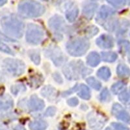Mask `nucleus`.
I'll use <instances>...</instances> for the list:
<instances>
[{
  "mask_svg": "<svg viewBox=\"0 0 130 130\" xmlns=\"http://www.w3.org/2000/svg\"><path fill=\"white\" fill-rule=\"evenodd\" d=\"M44 37V32L42 29L36 24H30L27 27L26 32L27 41L32 44H38Z\"/></svg>",
  "mask_w": 130,
  "mask_h": 130,
  "instance_id": "5",
  "label": "nucleus"
},
{
  "mask_svg": "<svg viewBox=\"0 0 130 130\" xmlns=\"http://www.w3.org/2000/svg\"><path fill=\"white\" fill-rule=\"evenodd\" d=\"M96 44L101 48H111L113 46L112 37L107 35H102L96 41Z\"/></svg>",
  "mask_w": 130,
  "mask_h": 130,
  "instance_id": "12",
  "label": "nucleus"
},
{
  "mask_svg": "<svg viewBox=\"0 0 130 130\" xmlns=\"http://www.w3.org/2000/svg\"><path fill=\"white\" fill-rule=\"evenodd\" d=\"M111 125L115 130H129L128 127L119 123H112Z\"/></svg>",
  "mask_w": 130,
  "mask_h": 130,
  "instance_id": "33",
  "label": "nucleus"
},
{
  "mask_svg": "<svg viewBox=\"0 0 130 130\" xmlns=\"http://www.w3.org/2000/svg\"><path fill=\"white\" fill-rule=\"evenodd\" d=\"M87 82L88 84H89L91 87L94 89L95 90H99L100 89H101L102 85H101L100 82L98 81V80H96L94 77H89V78L87 79Z\"/></svg>",
  "mask_w": 130,
  "mask_h": 130,
  "instance_id": "24",
  "label": "nucleus"
},
{
  "mask_svg": "<svg viewBox=\"0 0 130 130\" xmlns=\"http://www.w3.org/2000/svg\"><path fill=\"white\" fill-rule=\"evenodd\" d=\"M3 31L9 36L21 38L24 31V24L22 20L13 15L4 16L1 20Z\"/></svg>",
  "mask_w": 130,
  "mask_h": 130,
  "instance_id": "1",
  "label": "nucleus"
},
{
  "mask_svg": "<svg viewBox=\"0 0 130 130\" xmlns=\"http://www.w3.org/2000/svg\"><path fill=\"white\" fill-rule=\"evenodd\" d=\"M117 74L119 77H126L130 75V70L124 64L118 65L117 69Z\"/></svg>",
  "mask_w": 130,
  "mask_h": 130,
  "instance_id": "19",
  "label": "nucleus"
},
{
  "mask_svg": "<svg viewBox=\"0 0 130 130\" xmlns=\"http://www.w3.org/2000/svg\"><path fill=\"white\" fill-rule=\"evenodd\" d=\"M79 10L77 7H74L71 10H69L67 11L66 14V16L68 20L70 22H72L74 21L75 20L77 16H78Z\"/></svg>",
  "mask_w": 130,
  "mask_h": 130,
  "instance_id": "22",
  "label": "nucleus"
},
{
  "mask_svg": "<svg viewBox=\"0 0 130 130\" xmlns=\"http://www.w3.org/2000/svg\"><path fill=\"white\" fill-rule=\"evenodd\" d=\"M10 130H25V129L23 126H20V125H17V126L14 127L13 128H12Z\"/></svg>",
  "mask_w": 130,
  "mask_h": 130,
  "instance_id": "36",
  "label": "nucleus"
},
{
  "mask_svg": "<svg viewBox=\"0 0 130 130\" xmlns=\"http://www.w3.org/2000/svg\"><path fill=\"white\" fill-rule=\"evenodd\" d=\"M102 59L105 62H112L115 61L116 59H117V53L112 52H102Z\"/></svg>",
  "mask_w": 130,
  "mask_h": 130,
  "instance_id": "20",
  "label": "nucleus"
},
{
  "mask_svg": "<svg viewBox=\"0 0 130 130\" xmlns=\"http://www.w3.org/2000/svg\"><path fill=\"white\" fill-rule=\"evenodd\" d=\"M87 61L88 64L92 67H95L100 62V57L99 54L96 52H91L88 55Z\"/></svg>",
  "mask_w": 130,
  "mask_h": 130,
  "instance_id": "16",
  "label": "nucleus"
},
{
  "mask_svg": "<svg viewBox=\"0 0 130 130\" xmlns=\"http://www.w3.org/2000/svg\"><path fill=\"white\" fill-rule=\"evenodd\" d=\"M98 32V27L95 26H91L89 28H88L87 31V35L89 36V37H92L93 36L96 35Z\"/></svg>",
  "mask_w": 130,
  "mask_h": 130,
  "instance_id": "29",
  "label": "nucleus"
},
{
  "mask_svg": "<svg viewBox=\"0 0 130 130\" xmlns=\"http://www.w3.org/2000/svg\"><path fill=\"white\" fill-rule=\"evenodd\" d=\"M7 0H0V7L3 6V5H5L7 3Z\"/></svg>",
  "mask_w": 130,
  "mask_h": 130,
  "instance_id": "37",
  "label": "nucleus"
},
{
  "mask_svg": "<svg viewBox=\"0 0 130 130\" xmlns=\"http://www.w3.org/2000/svg\"><path fill=\"white\" fill-rule=\"evenodd\" d=\"M30 57H31L32 61L36 64H39L40 63V55L36 52H32V53H30Z\"/></svg>",
  "mask_w": 130,
  "mask_h": 130,
  "instance_id": "32",
  "label": "nucleus"
},
{
  "mask_svg": "<svg viewBox=\"0 0 130 130\" xmlns=\"http://www.w3.org/2000/svg\"><path fill=\"white\" fill-rule=\"evenodd\" d=\"M115 11L113 9L110 8L109 7L104 5L101 7L100 10L98 18V20H104L110 16L115 14Z\"/></svg>",
  "mask_w": 130,
  "mask_h": 130,
  "instance_id": "14",
  "label": "nucleus"
},
{
  "mask_svg": "<svg viewBox=\"0 0 130 130\" xmlns=\"http://www.w3.org/2000/svg\"><path fill=\"white\" fill-rule=\"evenodd\" d=\"M43 1H47V0H43Z\"/></svg>",
  "mask_w": 130,
  "mask_h": 130,
  "instance_id": "40",
  "label": "nucleus"
},
{
  "mask_svg": "<svg viewBox=\"0 0 130 130\" xmlns=\"http://www.w3.org/2000/svg\"><path fill=\"white\" fill-rule=\"evenodd\" d=\"M119 45H120L121 49H122L125 52H129L130 51V42L126 40H122L119 42Z\"/></svg>",
  "mask_w": 130,
  "mask_h": 130,
  "instance_id": "30",
  "label": "nucleus"
},
{
  "mask_svg": "<svg viewBox=\"0 0 130 130\" xmlns=\"http://www.w3.org/2000/svg\"><path fill=\"white\" fill-rule=\"evenodd\" d=\"M112 113L118 119L125 122H130V116L127 112L122 108V107L118 104H115L112 109Z\"/></svg>",
  "mask_w": 130,
  "mask_h": 130,
  "instance_id": "7",
  "label": "nucleus"
},
{
  "mask_svg": "<svg viewBox=\"0 0 130 130\" xmlns=\"http://www.w3.org/2000/svg\"><path fill=\"white\" fill-rule=\"evenodd\" d=\"M0 51L7 53V54H10V55L13 54L12 50L9 46H7L6 44H5L4 43L2 42H0Z\"/></svg>",
  "mask_w": 130,
  "mask_h": 130,
  "instance_id": "28",
  "label": "nucleus"
},
{
  "mask_svg": "<svg viewBox=\"0 0 130 130\" xmlns=\"http://www.w3.org/2000/svg\"><path fill=\"white\" fill-rule=\"evenodd\" d=\"M49 26L54 32H60L64 29V21L61 16H53L49 20Z\"/></svg>",
  "mask_w": 130,
  "mask_h": 130,
  "instance_id": "8",
  "label": "nucleus"
},
{
  "mask_svg": "<svg viewBox=\"0 0 130 130\" xmlns=\"http://www.w3.org/2000/svg\"><path fill=\"white\" fill-rule=\"evenodd\" d=\"M98 5L94 3H89L86 4L83 7V13L84 16L88 19H91L97 9Z\"/></svg>",
  "mask_w": 130,
  "mask_h": 130,
  "instance_id": "13",
  "label": "nucleus"
},
{
  "mask_svg": "<svg viewBox=\"0 0 130 130\" xmlns=\"http://www.w3.org/2000/svg\"><path fill=\"white\" fill-rule=\"evenodd\" d=\"M18 10L24 17L36 18L44 14L45 8L42 5L34 0H24L20 3Z\"/></svg>",
  "mask_w": 130,
  "mask_h": 130,
  "instance_id": "2",
  "label": "nucleus"
},
{
  "mask_svg": "<svg viewBox=\"0 0 130 130\" xmlns=\"http://www.w3.org/2000/svg\"><path fill=\"white\" fill-rule=\"evenodd\" d=\"M28 105L31 111H39L43 109L45 104L43 100L37 97L36 95H33L30 98Z\"/></svg>",
  "mask_w": 130,
  "mask_h": 130,
  "instance_id": "10",
  "label": "nucleus"
},
{
  "mask_svg": "<svg viewBox=\"0 0 130 130\" xmlns=\"http://www.w3.org/2000/svg\"><path fill=\"white\" fill-rule=\"evenodd\" d=\"M78 103L79 101L76 98H71V99H70L68 100V104L72 107L76 106V105L78 104Z\"/></svg>",
  "mask_w": 130,
  "mask_h": 130,
  "instance_id": "35",
  "label": "nucleus"
},
{
  "mask_svg": "<svg viewBox=\"0 0 130 130\" xmlns=\"http://www.w3.org/2000/svg\"><path fill=\"white\" fill-rule=\"evenodd\" d=\"M59 49H54L52 53H51V57L52 60L57 64V66H59L64 61V57L63 56V54L61 53V51L59 50Z\"/></svg>",
  "mask_w": 130,
  "mask_h": 130,
  "instance_id": "15",
  "label": "nucleus"
},
{
  "mask_svg": "<svg viewBox=\"0 0 130 130\" xmlns=\"http://www.w3.org/2000/svg\"><path fill=\"white\" fill-rule=\"evenodd\" d=\"M110 97L109 92L108 91L107 89H105L103 90V91L100 94V100L102 102H106L109 100Z\"/></svg>",
  "mask_w": 130,
  "mask_h": 130,
  "instance_id": "31",
  "label": "nucleus"
},
{
  "mask_svg": "<svg viewBox=\"0 0 130 130\" xmlns=\"http://www.w3.org/2000/svg\"><path fill=\"white\" fill-rule=\"evenodd\" d=\"M129 62H130V55L129 56Z\"/></svg>",
  "mask_w": 130,
  "mask_h": 130,
  "instance_id": "39",
  "label": "nucleus"
},
{
  "mask_svg": "<svg viewBox=\"0 0 130 130\" xmlns=\"http://www.w3.org/2000/svg\"><path fill=\"white\" fill-rule=\"evenodd\" d=\"M55 109L54 107H50L48 108L46 111V112H45V116L46 117H52V116H53L55 113Z\"/></svg>",
  "mask_w": 130,
  "mask_h": 130,
  "instance_id": "34",
  "label": "nucleus"
},
{
  "mask_svg": "<svg viewBox=\"0 0 130 130\" xmlns=\"http://www.w3.org/2000/svg\"><path fill=\"white\" fill-rule=\"evenodd\" d=\"M97 75L100 79L106 81L111 76V71L107 67H102L98 71Z\"/></svg>",
  "mask_w": 130,
  "mask_h": 130,
  "instance_id": "21",
  "label": "nucleus"
},
{
  "mask_svg": "<svg viewBox=\"0 0 130 130\" xmlns=\"http://www.w3.org/2000/svg\"><path fill=\"white\" fill-rule=\"evenodd\" d=\"M3 69L7 73L14 77L20 76L25 70V64L20 60L6 59L3 61Z\"/></svg>",
  "mask_w": 130,
  "mask_h": 130,
  "instance_id": "4",
  "label": "nucleus"
},
{
  "mask_svg": "<svg viewBox=\"0 0 130 130\" xmlns=\"http://www.w3.org/2000/svg\"><path fill=\"white\" fill-rule=\"evenodd\" d=\"M112 6L117 8H121L126 3V0H107Z\"/></svg>",
  "mask_w": 130,
  "mask_h": 130,
  "instance_id": "26",
  "label": "nucleus"
},
{
  "mask_svg": "<svg viewBox=\"0 0 130 130\" xmlns=\"http://www.w3.org/2000/svg\"><path fill=\"white\" fill-rule=\"evenodd\" d=\"M119 100L123 102L124 104H127V102L130 100V95L127 91L124 90L122 92L119 96Z\"/></svg>",
  "mask_w": 130,
  "mask_h": 130,
  "instance_id": "27",
  "label": "nucleus"
},
{
  "mask_svg": "<svg viewBox=\"0 0 130 130\" xmlns=\"http://www.w3.org/2000/svg\"><path fill=\"white\" fill-rule=\"evenodd\" d=\"M105 130H112V129H111V128H109V127H107V128Z\"/></svg>",
  "mask_w": 130,
  "mask_h": 130,
  "instance_id": "38",
  "label": "nucleus"
},
{
  "mask_svg": "<svg viewBox=\"0 0 130 130\" xmlns=\"http://www.w3.org/2000/svg\"><path fill=\"white\" fill-rule=\"evenodd\" d=\"M55 90L52 87H46L44 88L42 90V94L46 98L52 97V96H53L55 94Z\"/></svg>",
  "mask_w": 130,
  "mask_h": 130,
  "instance_id": "25",
  "label": "nucleus"
},
{
  "mask_svg": "<svg viewBox=\"0 0 130 130\" xmlns=\"http://www.w3.org/2000/svg\"><path fill=\"white\" fill-rule=\"evenodd\" d=\"M78 95L84 100H89L90 98V91L88 87L82 84L80 85Z\"/></svg>",
  "mask_w": 130,
  "mask_h": 130,
  "instance_id": "18",
  "label": "nucleus"
},
{
  "mask_svg": "<svg viewBox=\"0 0 130 130\" xmlns=\"http://www.w3.org/2000/svg\"><path fill=\"white\" fill-rule=\"evenodd\" d=\"M13 106V101L9 96H0V114L9 111Z\"/></svg>",
  "mask_w": 130,
  "mask_h": 130,
  "instance_id": "11",
  "label": "nucleus"
},
{
  "mask_svg": "<svg viewBox=\"0 0 130 130\" xmlns=\"http://www.w3.org/2000/svg\"><path fill=\"white\" fill-rule=\"evenodd\" d=\"M90 127L93 130H101L105 126L106 118L98 112L92 111L87 116Z\"/></svg>",
  "mask_w": 130,
  "mask_h": 130,
  "instance_id": "6",
  "label": "nucleus"
},
{
  "mask_svg": "<svg viewBox=\"0 0 130 130\" xmlns=\"http://www.w3.org/2000/svg\"><path fill=\"white\" fill-rule=\"evenodd\" d=\"M90 44L85 39H77L68 43L67 48L68 53L74 57L83 55L89 50Z\"/></svg>",
  "mask_w": 130,
  "mask_h": 130,
  "instance_id": "3",
  "label": "nucleus"
},
{
  "mask_svg": "<svg viewBox=\"0 0 130 130\" xmlns=\"http://www.w3.org/2000/svg\"><path fill=\"white\" fill-rule=\"evenodd\" d=\"M125 84L123 82H118V83L114 84L111 87V90L115 94H118L120 92H123L124 89H125Z\"/></svg>",
  "mask_w": 130,
  "mask_h": 130,
  "instance_id": "23",
  "label": "nucleus"
},
{
  "mask_svg": "<svg viewBox=\"0 0 130 130\" xmlns=\"http://www.w3.org/2000/svg\"><path fill=\"white\" fill-rule=\"evenodd\" d=\"M78 67L76 64L73 63L68 64L67 66L64 67L63 69V72L67 77L69 79H75L79 78Z\"/></svg>",
  "mask_w": 130,
  "mask_h": 130,
  "instance_id": "9",
  "label": "nucleus"
},
{
  "mask_svg": "<svg viewBox=\"0 0 130 130\" xmlns=\"http://www.w3.org/2000/svg\"><path fill=\"white\" fill-rule=\"evenodd\" d=\"M47 127V122L42 120H35L29 124V127L31 130H45Z\"/></svg>",
  "mask_w": 130,
  "mask_h": 130,
  "instance_id": "17",
  "label": "nucleus"
}]
</instances>
